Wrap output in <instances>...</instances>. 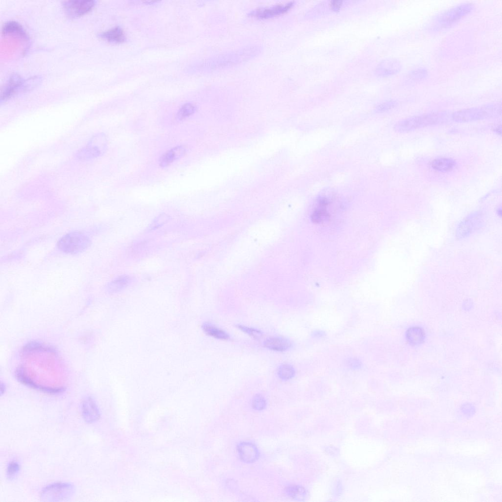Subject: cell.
Here are the masks:
<instances>
[{
	"instance_id": "cell-4",
	"label": "cell",
	"mask_w": 502,
	"mask_h": 502,
	"mask_svg": "<svg viewBox=\"0 0 502 502\" xmlns=\"http://www.w3.org/2000/svg\"><path fill=\"white\" fill-rule=\"evenodd\" d=\"M445 120V116L443 113H433L413 116L397 123L394 126V129L396 131L400 132H409L422 127L444 122Z\"/></svg>"
},
{
	"instance_id": "cell-26",
	"label": "cell",
	"mask_w": 502,
	"mask_h": 502,
	"mask_svg": "<svg viewBox=\"0 0 502 502\" xmlns=\"http://www.w3.org/2000/svg\"><path fill=\"white\" fill-rule=\"evenodd\" d=\"M286 493L295 499H302L304 498L306 493L304 489L299 486L291 485L286 489Z\"/></svg>"
},
{
	"instance_id": "cell-19",
	"label": "cell",
	"mask_w": 502,
	"mask_h": 502,
	"mask_svg": "<svg viewBox=\"0 0 502 502\" xmlns=\"http://www.w3.org/2000/svg\"><path fill=\"white\" fill-rule=\"evenodd\" d=\"M431 166L434 170L445 173L452 171L456 166V162L451 159L440 158L434 160Z\"/></svg>"
},
{
	"instance_id": "cell-31",
	"label": "cell",
	"mask_w": 502,
	"mask_h": 502,
	"mask_svg": "<svg viewBox=\"0 0 502 502\" xmlns=\"http://www.w3.org/2000/svg\"><path fill=\"white\" fill-rule=\"evenodd\" d=\"M397 105V103L396 101H387L379 105L376 108V111L379 112H388L395 108Z\"/></svg>"
},
{
	"instance_id": "cell-7",
	"label": "cell",
	"mask_w": 502,
	"mask_h": 502,
	"mask_svg": "<svg viewBox=\"0 0 502 502\" xmlns=\"http://www.w3.org/2000/svg\"><path fill=\"white\" fill-rule=\"evenodd\" d=\"M95 5L93 0H76L63 2V7L67 14L71 17L82 16L91 11Z\"/></svg>"
},
{
	"instance_id": "cell-28",
	"label": "cell",
	"mask_w": 502,
	"mask_h": 502,
	"mask_svg": "<svg viewBox=\"0 0 502 502\" xmlns=\"http://www.w3.org/2000/svg\"><path fill=\"white\" fill-rule=\"evenodd\" d=\"M170 217L166 214H162L157 218L149 228V231H152L161 227L170 220Z\"/></svg>"
},
{
	"instance_id": "cell-23",
	"label": "cell",
	"mask_w": 502,
	"mask_h": 502,
	"mask_svg": "<svg viewBox=\"0 0 502 502\" xmlns=\"http://www.w3.org/2000/svg\"><path fill=\"white\" fill-rule=\"evenodd\" d=\"M277 374L279 378L282 381H289L295 377L296 371L295 368L291 365L284 364L280 365L278 368Z\"/></svg>"
},
{
	"instance_id": "cell-6",
	"label": "cell",
	"mask_w": 502,
	"mask_h": 502,
	"mask_svg": "<svg viewBox=\"0 0 502 502\" xmlns=\"http://www.w3.org/2000/svg\"><path fill=\"white\" fill-rule=\"evenodd\" d=\"M295 4V2L291 1L270 7L259 8L251 12L249 15L259 19H268L288 12L294 7Z\"/></svg>"
},
{
	"instance_id": "cell-9",
	"label": "cell",
	"mask_w": 502,
	"mask_h": 502,
	"mask_svg": "<svg viewBox=\"0 0 502 502\" xmlns=\"http://www.w3.org/2000/svg\"><path fill=\"white\" fill-rule=\"evenodd\" d=\"M241 460L246 463H253L259 458L260 453L257 447L253 444L243 442L237 447Z\"/></svg>"
},
{
	"instance_id": "cell-12",
	"label": "cell",
	"mask_w": 502,
	"mask_h": 502,
	"mask_svg": "<svg viewBox=\"0 0 502 502\" xmlns=\"http://www.w3.org/2000/svg\"><path fill=\"white\" fill-rule=\"evenodd\" d=\"M91 147H87V149H86L87 150L84 151L85 153H89V156H99L105 152L107 148V140L105 135L99 134L95 136L93 139Z\"/></svg>"
},
{
	"instance_id": "cell-21",
	"label": "cell",
	"mask_w": 502,
	"mask_h": 502,
	"mask_svg": "<svg viewBox=\"0 0 502 502\" xmlns=\"http://www.w3.org/2000/svg\"><path fill=\"white\" fill-rule=\"evenodd\" d=\"M402 68L401 63L396 59H389L383 62L381 66L382 75L390 76L396 74Z\"/></svg>"
},
{
	"instance_id": "cell-29",
	"label": "cell",
	"mask_w": 502,
	"mask_h": 502,
	"mask_svg": "<svg viewBox=\"0 0 502 502\" xmlns=\"http://www.w3.org/2000/svg\"><path fill=\"white\" fill-rule=\"evenodd\" d=\"M252 406L253 408L257 410H263L266 406V400L261 395L257 394L253 398Z\"/></svg>"
},
{
	"instance_id": "cell-10",
	"label": "cell",
	"mask_w": 502,
	"mask_h": 502,
	"mask_svg": "<svg viewBox=\"0 0 502 502\" xmlns=\"http://www.w3.org/2000/svg\"><path fill=\"white\" fill-rule=\"evenodd\" d=\"M23 84L22 79L17 74L13 75L5 85L1 91V101H6L20 90Z\"/></svg>"
},
{
	"instance_id": "cell-13",
	"label": "cell",
	"mask_w": 502,
	"mask_h": 502,
	"mask_svg": "<svg viewBox=\"0 0 502 502\" xmlns=\"http://www.w3.org/2000/svg\"><path fill=\"white\" fill-rule=\"evenodd\" d=\"M186 153V149L183 146L175 147L164 154L160 159V166L162 167H168L174 161L183 157Z\"/></svg>"
},
{
	"instance_id": "cell-14",
	"label": "cell",
	"mask_w": 502,
	"mask_h": 502,
	"mask_svg": "<svg viewBox=\"0 0 502 502\" xmlns=\"http://www.w3.org/2000/svg\"><path fill=\"white\" fill-rule=\"evenodd\" d=\"M329 203V200L327 198L321 197L319 198L318 201V206L314 210L312 216L313 222L316 223H320L329 219L330 215L327 210V206Z\"/></svg>"
},
{
	"instance_id": "cell-1",
	"label": "cell",
	"mask_w": 502,
	"mask_h": 502,
	"mask_svg": "<svg viewBox=\"0 0 502 502\" xmlns=\"http://www.w3.org/2000/svg\"><path fill=\"white\" fill-rule=\"evenodd\" d=\"M501 113V104H493L457 111L453 114L452 119L458 123H467L498 116Z\"/></svg>"
},
{
	"instance_id": "cell-27",
	"label": "cell",
	"mask_w": 502,
	"mask_h": 502,
	"mask_svg": "<svg viewBox=\"0 0 502 502\" xmlns=\"http://www.w3.org/2000/svg\"><path fill=\"white\" fill-rule=\"evenodd\" d=\"M236 327L242 332L249 335L255 339L260 338L262 335V333L257 329L240 324L237 325Z\"/></svg>"
},
{
	"instance_id": "cell-22",
	"label": "cell",
	"mask_w": 502,
	"mask_h": 502,
	"mask_svg": "<svg viewBox=\"0 0 502 502\" xmlns=\"http://www.w3.org/2000/svg\"><path fill=\"white\" fill-rule=\"evenodd\" d=\"M131 281L129 276H121L108 284V289L111 292H117L126 288Z\"/></svg>"
},
{
	"instance_id": "cell-24",
	"label": "cell",
	"mask_w": 502,
	"mask_h": 502,
	"mask_svg": "<svg viewBox=\"0 0 502 502\" xmlns=\"http://www.w3.org/2000/svg\"><path fill=\"white\" fill-rule=\"evenodd\" d=\"M428 75V73L426 69L423 68H417L410 72L408 79L410 83H416L423 80Z\"/></svg>"
},
{
	"instance_id": "cell-18",
	"label": "cell",
	"mask_w": 502,
	"mask_h": 502,
	"mask_svg": "<svg viewBox=\"0 0 502 502\" xmlns=\"http://www.w3.org/2000/svg\"><path fill=\"white\" fill-rule=\"evenodd\" d=\"M101 36L107 41L114 43H123L126 39L123 30L119 27L113 28L103 33Z\"/></svg>"
},
{
	"instance_id": "cell-32",
	"label": "cell",
	"mask_w": 502,
	"mask_h": 502,
	"mask_svg": "<svg viewBox=\"0 0 502 502\" xmlns=\"http://www.w3.org/2000/svg\"><path fill=\"white\" fill-rule=\"evenodd\" d=\"M343 3V2L342 1L335 0V1H331L329 4V6L331 10L334 11H337L341 8Z\"/></svg>"
},
{
	"instance_id": "cell-3",
	"label": "cell",
	"mask_w": 502,
	"mask_h": 502,
	"mask_svg": "<svg viewBox=\"0 0 502 502\" xmlns=\"http://www.w3.org/2000/svg\"><path fill=\"white\" fill-rule=\"evenodd\" d=\"M91 244L90 238L81 232H73L62 237L57 243V248L67 254L75 255L86 250Z\"/></svg>"
},
{
	"instance_id": "cell-16",
	"label": "cell",
	"mask_w": 502,
	"mask_h": 502,
	"mask_svg": "<svg viewBox=\"0 0 502 502\" xmlns=\"http://www.w3.org/2000/svg\"><path fill=\"white\" fill-rule=\"evenodd\" d=\"M202 327L206 335L214 338L223 340H227L230 338V335L228 333L211 323L205 322Z\"/></svg>"
},
{
	"instance_id": "cell-25",
	"label": "cell",
	"mask_w": 502,
	"mask_h": 502,
	"mask_svg": "<svg viewBox=\"0 0 502 502\" xmlns=\"http://www.w3.org/2000/svg\"><path fill=\"white\" fill-rule=\"evenodd\" d=\"M195 110L196 107L193 104H186L179 110L177 115V118L180 120H184L193 114Z\"/></svg>"
},
{
	"instance_id": "cell-15",
	"label": "cell",
	"mask_w": 502,
	"mask_h": 502,
	"mask_svg": "<svg viewBox=\"0 0 502 502\" xmlns=\"http://www.w3.org/2000/svg\"><path fill=\"white\" fill-rule=\"evenodd\" d=\"M17 376L19 381L22 383L32 388L46 393L55 394L60 393L63 391V389L62 388H51L39 386L36 384L29 379L23 372V371L21 370L18 371Z\"/></svg>"
},
{
	"instance_id": "cell-8",
	"label": "cell",
	"mask_w": 502,
	"mask_h": 502,
	"mask_svg": "<svg viewBox=\"0 0 502 502\" xmlns=\"http://www.w3.org/2000/svg\"><path fill=\"white\" fill-rule=\"evenodd\" d=\"M82 413L84 420L88 423H95L100 417L98 407L91 397H88L83 401Z\"/></svg>"
},
{
	"instance_id": "cell-20",
	"label": "cell",
	"mask_w": 502,
	"mask_h": 502,
	"mask_svg": "<svg viewBox=\"0 0 502 502\" xmlns=\"http://www.w3.org/2000/svg\"><path fill=\"white\" fill-rule=\"evenodd\" d=\"M406 336L408 342L411 345L415 346L423 343L425 338V333L421 328L413 327L408 330Z\"/></svg>"
},
{
	"instance_id": "cell-5",
	"label": "cell",
	"mask_w": 502,
	"mask_h": 502,
	"mask_svg": "<svg viewBox=\"0 0 502 502\" xmlns=\"http://www.w3.org/2000/svg\"><path fill=\"white\" fill-rule=\"evenodd\" d=\"M74 487L65 483H56L47 486L42 491L41 498L45 501H63L74 495Z\"/></svg>"
},
{
	"instance_id": "cell-11",
	"label": "cell",
	"mask_w": 502,
	"mask_h": 502,
	"mask_svg": "<svg viewBox=\"0 0 502 502\" xmlns=\"http://www.w3.org/2000/svg\"><path fill=\"white\" fill-rule=\"evenodd\" d=\"M263 346L271 351L283 352L291 348L292 343L289 339L283 337H271L264 340Z\"/></svg>"
},
{
	"instance_id": "cell-30",
	"label": "cell",
	"mask_w": 502,
	"mask_h": 502,
	"mask_svg": "<svg viewBox=\"0 0 502 502\" xmlns=\"http://www.w3.org/2000/svg\"><path fill=\"white\" fill-rule=\"evenodd\" d=\"M20 465L16 462H11L9 463L7 469V475L9 479H13L18 474L20 470Z\"/></svg>"
},
{
	"instance_id": "cell-2",
	"label": "cell",
	"mask_w": 502,
	"mask_h": 502,
	"mask_svg": "<svg viewBox=\"0 0 502 502\" xmlns=\"http://www.w3.org/2000/svg\"><path fill=\"white\" fill-rule=\"evenodd\" d=\"M473 4L463 3L441 13L434 19L436 28L447 29L458 23L474 10Z\"/></svg>"
},
{
	"instance_id": "cell-17",
	"label": "cell",
	"mask_w": 502,
	"mask_h": 502,
	"mask_svg": "<svg viewBox=\"0 0 502 502\" xmlns=\"http://www.w3.org/2000/svg\"><path fill=\"white\" fill-rule=\"evenodd\" d=\"M4 35L17 36L23 39L27 38V35L20 24L15 21H9L4 24L2 30Z\"/></svg>"
}]
</instances>
